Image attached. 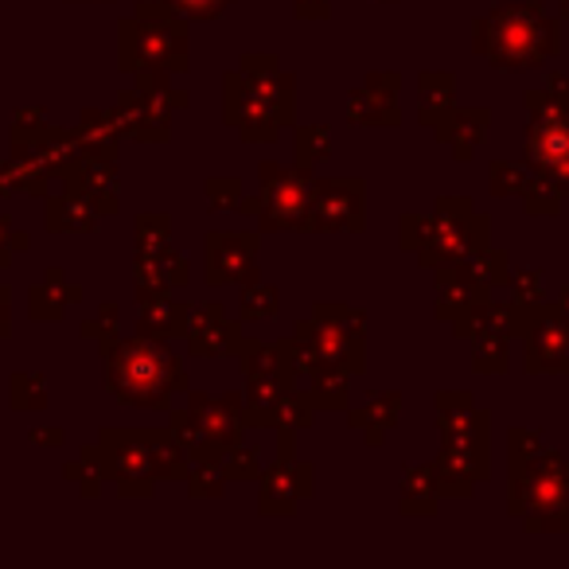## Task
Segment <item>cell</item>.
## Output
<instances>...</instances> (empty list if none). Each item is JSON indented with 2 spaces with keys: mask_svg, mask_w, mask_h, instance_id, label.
<instances>
[{
  "mask_svg": "<svg viewBox=\"0 0 569 569\" xmlns=\"http://www.w3.org/2000/svg\"><path fill=\"white\" fill-rule=\"evenodd\" d=\"M168 379H172V359L152 343H129L113 359V387L129 402H160L172 387Z\"/></svg>",
  "mask_w": 569,
  "mask_h": 569,
  "instance_id": "obj_1",
  "label": "cell"
},
{
  "mask_svg": "<svg viewBox=\"0 0 569 569\" xmlns=\"http://www.w3.org/2000/svg\"><path fill=\"white\" fill-rule=\"evenodd\" d=\"M172 4L183 12V17H196V20L219 17V12L227 9V0H172Z\"/></svg>",
  "mask_w": 569,
  "mask_h": 569,
  "instance_id": "obj_2",
  "label": "cell"
}]
</instances>
